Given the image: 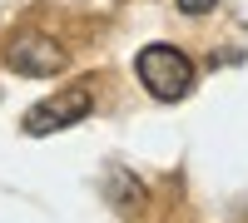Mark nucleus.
<instances>
[{"label":"nucleus","mask_w":248,"mask_h":223,"mask_svg":"<svg viewBox=\"0 0 248 223\" xmlns=\"http://www.w3.org/2000/svg\"><path fill=\"white\" fill-rule=\"evenodd\" d=\"M90 109H94V94L79 89V85H70V89H60L50 99H40V104L25 114V134L30 139H45L55 129H70V124H79V119H90Z\"/></svg>","instance_id":"nucleus-2"},{"label":"nucleus","mask_w":248,"mask_h":223,"mask_svg":"<svg viewBox=\"0 0 248 223\" xmlns=\"http://www.w3.org/2000/svg\"><path fill=\"white\" fill-rule=\"evenodd\" d=\"M214 5H218V0H179V10H184V15H209Z\"/></svg>","instance_id":"nucleus-4"},{"label":"nucleus","mask_w":248,"mask_h":223,"mask_svg":"<svg viewBox=\"0 0 248 223\" xmlns=\"http://www.w3.org/2000/svg\"><path fill=\"white\" fill-rule=\"evenodd\" d=\"M5 65L15 74H30V79H45V74H60L65 70V50L55 45L50 35H15L10 45H5Z\"/></svg>","instance_id":"nucleus-3"},{"label":"nucleus","mask_w":248,"mask_h":223,"mask_svg":"<svg viewBox=\"0 0 248 223\" xmlns=\"http://www.w3.org/2000/svg\"><path fill=\"white\" fill-rule=\"evenodd\" d=\"M134 74L159 104H174V99H184L194 89V59L179 45H144L134 55Z\"/></svg>","instance_id":"nucleus-1"}]
</instances>
